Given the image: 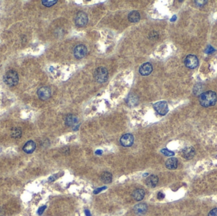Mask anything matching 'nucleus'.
Returning <instances> with one entry per match:
<instances>
[{"mask_svg": "<svg viewBox=\"0 0 217 216\" xmlns=\"http://www.w3.org/2000/svg\"><path fill=\"white\" fill-rule=\"evenodd\" d=\"M217 101V95L213 91H208L201 94L199 103L204 107L214 106Z\"/></svg>", "mask_w": 217, "mask_h": 216, "instance_id": "f257e3e1", "label": "nucleus"}, {"mask_svg": "<svg viewBox=\"0 0 217 216\" xmlns=\"http://www.w3.org/2000/svg\"><path fill=\"white\" fill-rule=\"evenodd\" d=\"M19 80V75L17 72L14 70H10L6 72L3 77L5 83L10 87L15 86L18 84Z\"/></svg>", "mask_w": 217, "mask_h": 216, "instance_id": "f03ea898", "label": "nucleus"}, {"mask_svg": "<svg viewBox=\"0 0 217 216\" xmlns=\"http://www.w3.org/2000/svg\"><path fill=\"white\" fill-rule=\"evenodd\" d=\"M95 81L98 83H104L108 79L109 73L106 67H100L97 68L94 74Z\"/></svg>", "mask_w": 217, "mask_h": 216, "instance_id": "7ed1b4c3", "label": "nucleus"}, {"mask_svg": "<svg viewBox=\"0 0 217 216\" xmlns=\"http://www.w3.org/2000/svg\"><path fill=\"white\" fill-rule=\"evenodd\" d=\"M88 21V17L86 14L84 12H79L74 18L75 24L79 27L85 26Z\"/></svg>", "mask_w": 217, "mask_h": 216, "instance_id": "20e7f679", "label": "nucleus"}, {"mask_svg": "<svg viewBox=\"0 0 217 216\" xmlns=\"http://www.w3.org/2000/svg\"><path fill=\"white\" fill-rule=\"evenodd\" d=\"M154 108L161 116H165L169 111L168 104L165 101L157 102L154 105Z\"/></svg>", "mask_w": 217, "mask_h": 216, "instance_id": "39448f33", "label": "nucleus"}, {"mask_svg": "<svg viewBox=\"0 0 217 216\" xmlns=\"http://www.w3.org/2000/svg\"><path fill=\"white\" fill-rule=\"evenodd\" d=\"M186 66L190 69H194L198 66L199 60L197 56L194 55H189L185 59Z\"/></svg>", "mask_w": 217, "mask_h": 216, "instance_id": "423d86ee", "label": "nucleus"}, {"mask_svg": "<svg viewBox=\"0 0 217 216\" xmlns=\"http://www.w3.org/2000/svg\"><path fill=\"white\" fill-rule=\"evenodd\" d=\"M87 53V48L83 44H79L74 48V55L77 59L84 58Z\"/></svg>", "mask_w": 217, "mask_h": 216, "instance_id": "0eeeda50", "label": "nucleus"}, {"mask_svg": "<svg viewBox=\"0 0 217 216\" xmlns=\"http://www.w3.org/2000/svg\"><path fill=\"white\" fill-rule=\"evenodd\" d=\"M39 98L41 100H47L49 99L52 95V92L50 88L47 86H43L40 88L37 92Z\"/></svg>", "mask_w": 217, "mask_h": 216, "instance_id": "6e6552de", "label": "nucleus"}, {"mask_svg": "<svg viewBox=\"0 0 217 216\" xmlns=\"http://www.w3.org/2000/svg\"><path fill=\"white\" fill-rule=\"evenodd\" d=\"M134 142V137L131 134L127 133L123 135L120 138V143L123 146H131Z\"/></svg>", "mask_w": 217, "mask_h": 216, "instance_id": "1a4fd4ad", "label": "nucleus"}, {"mask_svg": "<svg viewBox=\"0 0 217 216\" xmlns=\"http://www.w3.org/2000/svg\"><path fill=\"white\" fill-rule=\"evenodd\" d=\"M153 71V67L151 63L146 62L143 63L139 69V72L142 75L147 76L150 75Z\"/></svg>", "mask_w": 217, "mask_h": 216, "instance_id": "9d476101", "label": "nucleus"}, {"mask_svg": "<svg viewBox=\"0 0 217 216\" xmlns=\"http://www.w3.org/2000/svg\"><path fill=\"white\" fill-rule=\"evenodd\" d=\"M147 210H148V207L147 206V204L144 203L136 205L133 208L134 212L136 215H144L147 212Z\"/></svg>", "mask_w": 217, "mask_h": 216, "instance_id": "9b49d317", "label": "nucleus"}, {"mask_svg": "<svg viewBox=\"0 0 217 216\" xmlns=\"http://www.w3.org/2000/svg\"><path fill=\"white\" fill-rule=\"evenodd\" d=\"M195 150L193 147L190 146V147H186L185 149L182 150V157L185 158L187 160H190L192 159L194 156H195Z\"/></svg>", "mask_w": 217, "mask_h": 216, "instance_id": "f8f14e48", "label": "nucleus"}, {"mask_svg": "<svg viewBox=\"0 0 217 216\" xmlns=\"http://www.w3.org/2000/svg\"><path fill=\"white\" fill-rule=\"evenodd\" d=\"M159 181V178L157 176L152 174L148 176L145 180V183L147 186L150 188H154L156 186Z\"/></svg>", "mask_w": 217, "mask_h": 216, "instance_id": "ddd939ff", "label": "nucleus"}, {"mask_svg": "<svg viewBox=\"0 0 217 216\" xmlns=\"http://www.w3.org/2000/svg\"><path fill=\"white\" fill-rule=\"evenodd\" d=\"M36 143L33 141H27L23 147V150L26 153L31 154L34 152V151L36 149Z\"/></svg>", "mask_w": 217, "mask_h": 216, "instance_id": "4468645a", "label": "nucleus"}, {"mask_svg": "<svg viewBox=\"0 0 217 216\" xmlns=\"http://www.w3.org/2000/svg\"><path fill=\"white\" fill-rule=\"evenodd\" d=\"M78 122V119L74 115H68L65 119V124L69 127L75 126L76 124Z\"/></svg>", "mask_w": 217, "mask_h": 216, "instance_id": "2eb2a0df", "label": "nucleus"}, {"mask_svg": "<svg viewBox=\"0 0 217 216\" xmlns=\"http://www.w3.org/2000/svg\"><path fill=\"white\" fill-rule=\"evenodd\" d=\"M145 197V191L142 189H136L132 193V197L136 201H141Z\"/></svg>", "mask_w": 217, "mask_h": 216, "instance_id": "dca6fc26", "label": "nucleus"}, {"mask_svg": "<svg viewBox=\"0 0 217 216\" xmlns=\"http://www.w3.org/2000/svg\"><path fill=\"white\" fill-rule=\"evenodd\" d=\"M166 167L170 170L176 169L178 167V161L176 158H170L166 162Z\"/></svg>", "mask_w": 217, "mask_h": 216, "instance_id": "f3484780", "label": "nucleus"}, {"mask_svg": "<svg viewBox=\"0 0 217 216\" xmlns=\"http://www.w3.org/2000/svg\"><path fill=\"white\" fill-rule=\"evenodd\" d=\"M128 20L132 23H137L140 20V15L137 11H132L128 15Z\"/></svg>", "mask_w": 217, "mask_h": 216, "instance_id": "a211bd4d", "label": "nucleus"}, {"mask_svg": "<svg viewBox=\"0 0 217 216\" xmlns=\"http://www.w3.org/2000/svg\"><path fill=\"white\" fill-rule=\"evenodd\" d=\"M100 179H101V181L103 182V183H106V184L111 183V182H112V174L111 173H109V172L103 173L102 174V175H101Z\"/></svg>", "mask_w": 217, "mask_h": 216, "instance_id": "6ab92c4d", "label": "nucleus"}, {"mask_svg": "<svg viewBox=\"0 0 217 216\" xmlns=\"http://www.w3.org/2000/svg\"><path fill=\"white\" fill-rule=\"evenodd\" d=\"M138 101H139L138 97H137L136 95H130L127 99V104L129 106L133 107L138 104Z\"/></svg>", "mask_w": 217, "mask_h": 216, "instance_id": "aec40b11", "label": "nucleus"}, {"mask_svg": "<svg viewBox=\"0 0 217 216\" xmlns=\"http://www.w3.org/2000/svg\"><path fill=\"white\" fill-rule=\"evenodd\" d=\"M11 137L14 138H20L22 136V130L19 128H14L11 131Z\"/></svg>", "mask_w": 217, "mask_h": 216, "instance_id": "412c9836", "label": "nucleus"}, {"mask_svg": "<svg viewBox=\"0 0 217 216\" xmlns=\"http://www.w3.org/2000/svg\"><path fill=\"white\" fill-rule=\"evenodd\" d=\"M56 3H57L56 0H53V1H52V0H51V1H50V0H43V1H42V4L47 7L52 6Z\"/></svg>", "mask_w": 217, "mask_h": 216, "instance_id": "4be33fe9", "label": "nucleus"}, {"mask_svg": "<svg viewBox=\"0 0 217 216\" xmlns=\"http://www.w3.org/2000/svg\"><path fill=\"white\" fill-rule=\"evenodd\" d=\"M161 153L165 155V156H167V157H171V156H173L175 155V153L173 152H171L168 149H163L161 150Z\"/></svg>", "mask_w": 217, "mask_h": 216, "instance_id": "5701e85b", "label": "nucleus"}, {"mask_svg": "<svg viewBox=\"0 0 217 216\" xmlns=\"http://www.w3.org/2000/svg\"><path fill=\"white\" fill-rule=\"evenodd\" d=\"M148 38L150 39H156L158 38V33L156 32V31H152L149 33V35H148Z\"/></svg>", "mask_w": 217, "mask_h": 216, "instance_id": "b1692460", "label": "nucleus"}, {"mask_svg": "<svg viewBox=\"0 0 217 216\" xmlns=\"http://www.w3.org/2000/svg\"><path fill=\"white\" fill-rule=\"evenodd\" d=\"M215 51V50L211 46V45H208L207 48L206 49V50H205V53H207V54H210V53H212L213 52H214Z\"/></svg>", "mask_w": 217, "mask_h": 216, "instance_id": "393cba45", "label": "nucleus"}, {"mask_svg": "<svg viewBox=\"0 0 217 216\" xmlns=\"http://www.w3.org/2000/svg\"><path fill=\"white\" fill-rule=\"evenodd\" d=\"M208 216H217V208H215L211 210L209 212Z\"/></svg>", "mask_w": 217, "mask_h": 216, "instance_id": "a878e982", "label": "nucleus"}, {"mask_svg": "<svg viewBox=\"0 0 217 216\" xmlns=\"http://www.w3.org/2000/svg\"><path fill=\"white\" fill-rule=\"evenodd\" d=\"M106 188H107V187H106V186H104V187H101V188H97V189H96V190H95L94 191V194H98V193H99L100 192H101V191H103V190H106Z\"/></svg>", "mask_w": 217, "mask_h": 216, "instance_id": "bb28decb", "label": "nucleus"}, {"mask_svg": "<svg viewBox=\"0 0 217 216\" xmlns=\"http://www.w3.org/2000/svg\"><path fill=\"white\" fill-rule=\"evenodd\" d=\"M46 208H47V206H44L41 207L38 209V215H42L43 213L44 212V210L46 209Z\"/></svg>", "mask_w": 217, "mask_h": 216, "instance_id": "cd10ccee", "label": "nucleus"}, {"mask_svg": "<svg viewBox=\"0 0 217 216\" xmlns=\"http://www.w3.org/2000/svg\"><path fill=\"white\" fill-rule=\"evenodd\" d=\"M195 2L196 3V5L198 6H203L204 5H205L206 3H207L208 2L207 1H195Z\"/></svg>", "mask_w": 217, "mask_h": 216, "instance_id": "c85d7f7f", "label": "nucleus"}, {"mask_svg": "<svg viewBox=\"0 0 217 216\" xmlns=\"http://www.w3.org/2000/svg\"><path fill=\"white\" fill-rule=\"evenodd\" d=\"M165 195L163 194V193H161V192H159V193H158V194H157V198L159 199V200H162V199H163L164 198H165Z\"/></svg>", "mask_w": 217, "mask_h": 216, "instance_id": "c756f323", "label": "nucleus"}, {"mask_svg": "<svg viewBox=\"0 0 217 216\" xmlns=\"http://www.w3.org/2000/svg\"><path fill=\"white\" fill-rule=\"evenodd\" d=\"M56 179V175L52 176V177H50L49 178V182H52V181H55Z\"/></svg>", "mask_w": 217, "mask_h": 216, "instance_id": "7c9ffc66", "label": "nucleus"}, {"mask_svg": "<svg viewBox=\"0 0 217 216\" xmlns=\"http://www.w3.org/2000/svg\"><path fill=\"white\" fill-rule=\"evenodd\" d=\"M102 153H103V151L101 150H97V151L95 152V153H96L97 155H102Z\"/></svg>", "mask_w": 217, "mask_h": 216, "instance_id": "2f4dec72", "label": "nucleus"}, {"mask_svg": "<svg viewBox=\"0 0 217 216\" xmlns=\"http://www.w3.org/2000/svg\"><path fill=\"white\" fill-rule=\"evenodd\" d=\"M85 214H86V216H91V214H90V211L88 210H85Z\"/></svg>", "mask_w": 217, "mask_h": 216, "instance_id": "473e14b6", "label": "nucleus"}, {"mask_svg": "<svg viewBox=\"0 0 217 216\" xmlns=\"http://www.w3.org/2000/svg\"><path fill=\"white\" fill-rule=\"evenodd\" d=\"M176 19H177V16L176 15H173V17L171 18V19H170V21L171 22H174V21L176 20Z\"/></svg>", "mask_w": 217, "mask_h": 216, "instance_id": "72a5a7b5", "label": "nucleus"}]
</instances>
